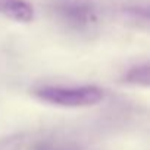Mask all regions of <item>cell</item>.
Wrapping results in <instances>:
<instances>
[{
    "instance_id": "obj_4",
    "label": "cell",
    "mask_w": 150,
    "mask_h": 150,
    "mask_svg": "<svg viewBox=\"0 0 150 150\" xmlns=\"http://www.w3.org/2000/svg\"><path fill=\"white\" fill-rule=\"evenodd\" d=\"M122 84L137 86V87H149L150 86V66L149 63L137 65L129 68L121 78Z\"/></svg>"
},
{
    "instance_id": "obj_5",
    "label": "cell",
    "mask_w": 150,
    "mask_h": 150,
    "mask_svg": "<svg viewBox=\"0 0 150 150\" xmlns=\"http://www.w3.org/2000/svg\"><path fill=\"white\" fill-rule=\"evenodd\" d=\"M33 150H84L75 144L71 143H62V141H53V140H46L37 143Z\"/></svg>"
},
{
    "instance_id": "obj_2",
    "label": "cell",
    "mask_w": 150,
    "mask_h": 150,
    "mask_svg": "<svg viewBox=\"0 0 150 150\" xmlns=\"http://www.w3.org/2000/svg\"><path fill=\"white\" fill-rule=\"evenodd\" d=\"M56 11L63 21L77 28L91 27L97 22V11L87 2H78V0L60 2L56 5Z\"/></svg>"
},
{
    "instance_id": "obj_3",
    "label": "cell",
    "mask_w": 150,
    "mask_h": 150,
    "mask_svg": "<svg viewBox=\"0 0 150 150\" xmlns=\"http://www.w3.org/2000/svg\"><path fill=\"white\" fill-rule=\"evenodd\" d=\"M0 15L15 22L28 24L34 19V8L25 0H0Z\"/></svg>"
},
{
    "instance_id": "obj_1",
    "label": "cell",
    "mask_w": 150,
    "mask_h": 150,
    "mask_svg": "<svg viewBox=\"0 0 150 150\" xmlns=\"http://www.w3.org/2000/svg\"><path fill=\"white\" fill-rule=\"evenodd\" d=\"M34 96L52 106L57 108H90L99 105L105 99V91L97 86H78V87H60L49 86L34 91Z\"/></svg>"
}]
</instances>
